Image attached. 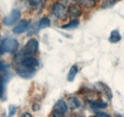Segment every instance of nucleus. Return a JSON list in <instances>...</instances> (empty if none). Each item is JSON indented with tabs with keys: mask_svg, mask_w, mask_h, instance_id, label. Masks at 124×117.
I'll list each match as a JSON object with an SVG mask.
<instances>
[{
	"mask_svg": "<svg viewBox=\"0 0 124 117\" xmlns=\"http://www.w3.org/2000/svg\"><path fill=\"white\" fill-rule=\"evenodd\" d=\"M19 43L16 39L12 38H6L4 39L0 43V54L5 53H14L18 49Z\"/></svg>",
	"mask_w": 124,
	"mask_h": 117,
	"instance_id": "obj_1",
	"label": "nucleus"
},
{
	"mask_svg": "<svg viewBox=\"0 0 124 117\" xmlns=\"http://www.w3.org/2000/svg\"><path fill=\"white\" fill-rule=\"evenodd\" d=\"M38 50V41L34 39H31L27 43L25 44L24 48L19 53V58H22L26 57H31L34 53H36Z\"/></svg>",
	"mask_w": 124,
	"mask_h": 117,
	"instance_id": "obj_2",
	"label": "nucleus"
},
{
	"mask_svg": "<svg viewBox=\"0 0 124 117\" xmlns=\"http://www.w3.org/2000/svg\"><path fill=\"white\" fill-rule=\"evenodd\" d=\"M52 13L55 17L59 19H64L67 17L68 9L61 3H55L52 8Z\"/></svg>",
	"mask_w": 124,
	"mask_h": 117,
	"instance_id": "obj_3",
	"label": "nucleus"
},
{
	"mask_svg": "<svg viewBox=\"0 0 124 117\" xmlns=\"http://www.w3.org/2000/svg\"><path fill=\"white\" fill-rule=\"evenodd\" d=\"M67 109H68V107L65 101L59 100L54 105L52 114L54 117H63L64 114L67 112Z\"/></svg>",
	"mask_w": 124,
	"mask_h": 117,
	"instance_id": "obj_4",
	"label": "nucleus"
},
{
	"mask_svg": "<svg viewBox=\"0 0 124 117\" xmlns=\"http://www.w3.org/2000/svg\"><path fill=\"white\" fill-rule=\"evenodd\" d=\"M19 18H20V11L17 10V9H14V10L11 12L10 15L4 18L3 22H4L5 25L11 26V25L16 23V22L19 20Z\"/></svg>",
	"mask_w": 124,
	"mask_h": 117,
	"instance_id": "obj_5",
	"label": "nucleus"
},
{
	"mask_svg": "<svg viewBox=\"0 0 124 117\" xmlns=\"http://www.w3.org/2000/svg\"><path fill=\"white\" fill-rule=\"evenodd\" d=\"M16 71H17V73H18L19 76H21L24 79H30L35 73V69L25 67V66H23L21 64H19V66H17Z\"/></svg>",
	"mask_w": 124,
	"mask_h": 117,
	"instance_id": "obj_6",
	"label": "nucleus"
},
{
	"mask_svg": "<svg viewBox=\"0 0 124 117\" xmlns=\"http://www.w3.org/2000/svg\"><path fill=\"white\" fill-rule=\"evenodd\" d=\"M20 64L25 66V67H28V68H33L35 69L37 66H38V60L37 58H33V57H26V58H23L20 60Z\"/></svg>",
	"mask_w": 124,
	"mask_h": 117,
	"instance_id": "obj_7",
	"label": "nucleus"
},
{
	"mask_svg": "<svg viewBox=\"0 0 124 117\" xmlns=\"http://www.w3.org/2000/svg\"><path fill=\"white\" fill-rule=\"evenodd\" d=\"M29 26H30L29 20H21L14 28V33L15 34H22L29 28Z\"/></svg>",
	"mask_w": 124,
	"mask_h": 117,
	"instance_id": "obj_8",
	"label": "nucleus"
},
{
	"mask_svg": "<svg viewBox=\"0 0 124 117\" xmlns=\"http://www.w3.org/2000/svg\"><path fill=\"white\" fill-rule=\"evenodd\" d=\"M95 87H96V88H97L99 91H101L102 93H104L109 100L112 99V97H113V95H112V90H111V88H109L107 85H105V84H103V83H97V84H95Z\"/></svg>",
	"mask_w": 124,
	"mask_h": 117,
	"instance_id": "obj_9",
	"label": "nucleus"
},
{
	"mask_svg": "<svg viewBox=\"0 0 124 117\" xmlns=\"http://www.w3.org/2000/svg\"><path fill=\"white\" fill-rule=\"evenodd\" d=\"M81 106V103L79 101V99L73 96V97H69L67 100V107L71 109H76Z\"/></svg>",
	"mask_w": 124,
	"mask_h": 117,
	"instance_id": "obj_10",
	"label": "nucleus"
},
{
	"mask_svg": "<svg viewBox=\"0 0 124 117\" xmlns=\"http://www.w3.org/2000/svg\"><path fill=\"white\" fill-rule=\"evenodd\" d=\"M68 13L70 14V15H71L72 17L76 18V17H78L79 15H81V9H80V7H79L78 5L74 4V5H71V6L69 7Z\"/></svg>",
	"mask_w": 124,
	"mask_h": 117,
	"instance_id": "obj_11",
	"label": "nucleus"
},
{
	"mask_svg": "<svg viewBox=\"0 0 124 117\" xmlns=\"http://www.w3.org/2000/svg\"><path fill=\"white\" fill-rule=\"evenodd\" d=\"M90 106L93 109H100V108H105L107 107V103L103 102L101 100H93L90 101Z\"/></svg>",
	"mask_w": 124,
	"mask_h": 117,
	"instance_id": "obj_12",
	"label": "nucleus"
},
{
	"mask_svg": "<svg viewBox=\"0 0 124 117\" xmlns=\"http://www.w3.org/2000/svg\"><path fill=\"white\" fill-rule=\"evenodd\" d=\"M120 39H121V36H120L119 32H118L117 30L112 31V33H111V35H110V38H109L110 42H112V43H116V42H118Z\"/></svg>",
	"mask_w": 124,
	"mask_h": 117,
	"instance_id": "obj_13",
	"label": "nucleus"
},
{
	"mask_svg": "<svg viewBox=\"0 0 124 117\" xmlns=\"http://www.w3.org/2000/svg\"><path fill=\"white\" fill-rule=\"evenodd\" d=\"M78 66H77V65H73V66L70 68V71H69V73H68L67 80H68L69 82H73V81L75 80L77 74H78Z\"/></svg>",
	"mask_w": 124,
	"mask_h": 117,
	"instance_id": "obj_14",
	"label": "nucleus"
},
{
	"mask_svg": "<svg viewBox=\"0 0 124 117\" xmlns=\"http://www.w3.org/2000/svg\"><path fill=\"white\" fill-rule=\"evenodd\" d=\"M51 26V20L48 17H42L38 23V28L39 29H44V28H48Z\"/></svg>",
	"mask_w": 124,
	"mask_h": 117,
	"instance_id": "obj_15",
	"label": "nucleus"
},
{
	"mask_svg": "<svg viewBox=\"0 0 124 117\" xmlns=\"http://www.w3.org/2000/svg\"><path fill=\"white\" fill-rule=\"evenodd\" d=\"M78 20H73V21H71L69 24H67V25H64V26H62V28H64V29H70V28H76V27H78Z\"/></svg>",
	"mask_w": 124,
	"mask_h": 117,
	"instance_id": "obj_16",
	"label": "nucleus"
},
{
	"mask_svg": "<svg viewBox=\"0 0 124 117\" xmlns=\"http://www.w3.org/2000/svg\"><path fill=\"white\" fill-rule=\"evenodd\" d=\"M115 3H116V0H103V3H102V8H103V9L109 8V7L113 6Z\"/></svg>",
	"mask_w": 124,
	"mask_h": 117,
	"instance_id": "obj_17",
	"label": "nucleus"
},
{
	"mask_svg": "<svg viewBox=\"0 0 124 117\" xmlns=\"http://www.w3.org/2000/svg\"><path fill=\"white\" fill-rule=\"evenodd\" d=\"M81 2H82V4H83L84 6H86V7H88V8H91V7L94 6L96 0H81Z\"/></svg>",
	"mask_w": 124,
	"mask_h": 117,
	"instance_id": "obj_18",
	"label": "nucleus"
},
{
	"mask_svg": "<svg viewBox=\"0 0 124 117\" xmlns=\"http://www.w3.org/2000/svg\"><path fill=\"white\" fill-rule=\"evenodd\" d=\"M41 1L42 0H29V4L32 8H36L41 4Z\"/></svg>",
	"mask_w": 124,
	"mask_h": 117,
	"instance_id": "obj_19",
	"label": "nucleus"
},
{
	"mask_svg": "<svg viewBox=\"0 0 124 117\" xmlns=\"http://www.w3.org/2000/svg\"><path fill=\"white\" fill-rule=\"evenodd\" d=\"M4 94V79L0 76V98L3 97Z\"/></svg>",
	"mask_w": 124,
	"mask_h": 117,
	"instance_id": "obj_20",
	"label": "nucleus"
},
{
	"mask_svg": "<svg viewBox=\"0 0 124 117\" xmlns=\"http://www.w3.org/2000/svg\"><path fill=\"white\" fill-rule=\"evenodd\" d=\"M96 116L97 117H111V115H110L109 113H106V112L97 111V112H96Z\"/></svg>",
	"mask_w": 124,
	"mask_h": 117,
	"instance_id": "obj_21",
	"label": "nucleus"
},
{
	"mask_svg": "<svg viewBox=\"0 0 124 117\" xmlns=\"http://www.w3.org/2000/svg\"><path fill=\"white\" fill-rule=\"evenodd\" d=\"M8 67H9V66H8L6 63H4V62H2V61H0V70H1V71H6Z\"/></svg>",
	"mask_w": 124,
	"mask_h": 117,
	"instance_id": "obj_22",
	"label": "nucleus"
},
{
	"mask_svg": "<svg viewBox=\"0 0 124 117\" xmlns=\"http://www.w3.org/2000/svg\"><path fill=\"white\" fill-rule=\"evenodd\" d=\"M20 117H32V116H31V113H29V112H25V113H23Z\"/></svg>",
	"mask_w": 124,
	"mask_h": 117,
	"instance_id": "obj_23",
	"label": "nucleus"
},
{
	"mask_svg": "<svg viewBox=\"0 0 124 117\" xmlns=\"http://www.w3.org/2000/svg\"><path fill=\"white\" fill-rule=\"evenodd\" d=\"M74 115H75L74 117H80V116H79L80 114H74ZM81 117H83V116H81Z\"/></svg>",
	"mask_w": 124,
	"mask_h": 117,
	"instance_id": "obj_24",
	"label": "nucleus"
},
{
	"mask_svg": "<svg viewBox=\"0 0 124 117\" xmlns=\"http://www.w3.org/2000/svg\"><path fill=\"white\" fill-rule=\"evenodd\" d=\"M73 1H78V0H73Z\"/></svg>",
	"mask_w": 124,
	"mask_h": 117,
	"instance_id": "obj_25",
	"label": "nucleus"
}]
</instances>
